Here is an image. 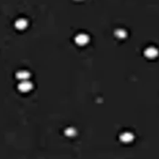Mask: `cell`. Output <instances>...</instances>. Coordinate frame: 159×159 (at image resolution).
Instances as JSON below:
<instances>
[{"mask_svg":"<svg viewBox=\"0 0 159 159\" xmlns=\"http://www.w3.org/2000/svg\"><path fill=\"white\" fill-rule=\"evenodd\" d=\"M33 87L32 83L29 80L22 81L18 85V89L24 93H26L32 90Z\"/></svg>","mask_w":159,"mask_h":159,"instance_id":"obj_1","label":"cell"},{"mask_svg":"<svg viewBox=\"0 0 159 159\" xmlns=\"http://www.w3.org/2000/svg\"><path fill=\"white\" fill-rule=\"evenodd\" d=\"M16 77L21 81L28 80V79L30 77V73L27 71L21 70V71H19L17 73Z\"/></svg>","mask_w":159,"mask_h":159,"instance_id":"obj_2","label":"cell"},{"mask_svg":"<svg viewBox=\"0 0 159 159\" xmlns=\"http://www.w3.org/2000/svg\"><path fill=\"white\" fill-rule=\"evenodd\" d=\"M14 26L17 29L24 30L27 27L28 22L24 19H19L16 21Z\"/></svg>","mask_w":159,"mask_h":159,"instance_id":"obj_3","label":"cell"},{"mask_svg":"<svg viewBox=\"0 0 159 159\" xmlns=\"http://www.w3.org/2000/svg\"><path fill=\"white\" fill-rule=\"evenodd\" d=\"M133 139V135L129 133H124L121 135V140L124 142H129Z\"/></svg>","mask_w":159,"mask_h":159,"instance_id":"obj_4","label":"cell"},{"mask_svg":"<svg viewBox=\"0 0 159 159\" xmlns=\"http://www.w3.org/2000/svg\"><path fill=\"white\" fill-rule=\"evenodd\" d=\"M87 40V37L84 35H79L76 38V43L80 45L86 43Z\"/></svg>","mask_w":159,"mask_h":159,"instance_id":"obj_5","label":"cell"},{"mask_svg":"<svg viewBox=\"0 0 159 159\" xmlns=\"http://www.w3.org/2000/svg\"><path fill=\"white\" fill-rule=\"evenodd\" d=\"M74 134V131L72 129H69L67 130V135L69 136H72Z\"/></svg>","mask_w":159,"mask_h":159,"instance_id":"obj_6","label":"cell"}]
</instances>
